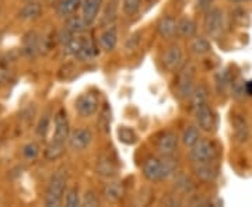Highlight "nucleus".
<instances>
[{"label": "nucleus", "instance_id": "obj_38", "mask_svg": "<svg viewBox=\"0 0 252 207\" xmlns=\"http://www.w3.org/2000/svg\"><path fill=\"white\" fill-rule=\"evenodd\" d=\"M245 92H247V95H252V80L245 83Z\"/></svg>", "mask_w": 252, "mask_h": 207}, {"label": "nucleus", "instance_id": "obj_14", "mask_svg": "<svg viewBox=\"0 0 252 207\" xmlns=\"http://www.w3.org/2000/svg\"><path fill=\"white\" fill-rule=\"evenodd\" d=\"M118 44V30L117 27L111 26L108 27L101 35H99V45L104 51L111 52L115 49V46Z\"/></svg>", "mask_w": 252, "mask_h": 207}, {"label": "nucleus", "instance_id": "obj_5", "mask_svg": "<svg viewBox=\"0 0 252 207\" xmlns=\"http://www.w3.org/2000/svg\"><path fill=\"white\" fill-rule=\"evenodd\" d=\"M195 79H196V67L192 63L185 64L178 73L175 94L180 99L190 98L195 90Z\"/></svg>", "mask_w": 252, "mask_h": 207}, {"label": "nucleus", "instance_id": "obj_25", "mask_svg": "<svg viewBox=\"0 0 252 207\" xmlns=\"http://www.w3.org/2000/svg\"><path fill=\"white\" fill-rule=\"evenodd\" d=\"M124 195V189L122 186L117 183V182H111V183H107V186L104 188V196L107 200H111V202H118L119 199L122 198Z\"/></svg>", "mask_w": 252, "mask_h": 207}, {"label": "nucleus", "instance_id": "obj_10", "mask_svg": "<svg viewBox=\"0 0 252 207\" xmlns=\"http://www.w3.org/2000/svg\"><path fill=\"white\" fill-rule=\"evenodd\" d=\"M91 142H93V133H91V130L86 129V127L74 130L69 137V146L74 151L86 150L91 144Z\"/></svg>", "mask_w": 252, "mask_h": 207}, {"label": "nucleus", "instance_id": "obj_6", "mask_svg": "<svg viewBox=\"0 0 252 207\" xmlns=\"http://www.w3.org/2000/svg\"><path fill=\"white\" fill-rule=\"evenodd\" d=\"M203 27L209 36H219L224 28V13L219 7L206 10Z\"/></svg>", "mask_w": 252, "mask_h": 207}, {"label": "nucleus", "instance_id": "obj_30", "mask_svg": "<svg viewBox=\"0 0 252 207\" xmlns=\"http://www.w3.org/2000/svg\"><path fill=\"white\" fill-rule=\"evenodd\" d=\"M142 0H124L122 1V10L127 16H135L140 9Z\"/></svg>", "mask_w": 252, "mask_h": 207}, {"label": "nucleus", "instance_id": "obj_15", "mask_svg": "<svg viewBox=\"0 0 252 207\" xmlns=\"http://www.w3.org/2000/svg\"><path fill=\"white\" fill-rule=\"evenodd\" d=\"M157 30L162 38H172L177 34V20L172 16H164L158 21Z\"/></svg>", "mask_w": 252, "mask_h": 207}, {"label": "nucleus", "instance_id": "obj_26", "mask_svg": "<svg viewBox=\"0 0 252 207\" xmlns=\"http://www.w3.org/2000/svg\"><path fill=\"white\" fill-rule=\"evenodd\" d=\"M200 140V135H199V129L195 126H188L185 129L184 135H182V142L187 147H193L195 144Z\"/></svg>", "mask_w": 252, "mask_h": 207}, {"label": "nucleus", "instance_id": "obj_19", "mask_svg": "<svg viewBox=\"0 0 252 207\" xmlns=\"http://www.w3.org/2000/svg\"><path fill=\"white\" fill-rule=\"evenodd\" d=\"M41 13H42L41 4L36 3V1H30L23 9L20 10L18 17L21 18V20H26V21H31V20H36V18L39 17Z\"/></svg>", "mask_w": 252, "mask_h": 207}, {"label": "nucleus", "instance_id": "obj_31", "mask_svg": "<svg viewBox=\"0 0 252 207\" xmlns=\"http://www.w3.org/2000/svg\"><path fill=\"white\" fill-rule=\"evenodd\" d=\"M64 205L67 207H79L81 205L80 196H79V190L77 188H73L67 192L66 199H64Z\"/></svg>", "mask_w": 252, "mask_h": 207}, {"label": "nucleus", "instance_id": "obj_28", "mask_svg": "<svg viewBox=\"0 0 252 207\" xmlns=\"http://www.w3.org/2000/svg\"><path fill=\"white\" fill-rule=\"evenodd\" d=\"M118 137L119 142H122L124 144H135L137 142V135L135 133V130L127 126H122L118 130Z\"/></svg>", "mask_w": 252, "mask_h": 207}, {"label": "nucleus", "instance_id": "obj_18", "mask_svg": "<svg viewBox=\"0 0 252 207\" xmlns=\"http://www.w3.org/2000/svg\"><path fill=\"white\" fill-rule=\"evenodd\" d=\"M84 0H61L58 6V14L61 17H70L79 9H81Z\"/></svg>", "mask_w": 252, "mask_h": 207}, {"label": "nucleus", "instance_id": "obj_36", "mask_svg": "<svg viewBox=\"0 0 252 207\" xmlns=\"http://www.w3.org/2000/svg\"><path fill=\"white\" fill-rule=\"evenodd\" d=\"M215 0H196V9L200 11H206L210 9V6L213 4Z\"/></svg>", "mask_w": 252, "mask_h": 207}, {"label": "nucleus", "instance_id": "obj_1", "mask_svg": "<svg viewBox=\"0 0 252 207\" xmlns=\"http://www.w3.org/2000/svg\"><path fill=\"white\" fill-rule=\"evenodd\" d=\"M70 137V126L69 119L64 109H59L55 115V133L52 142L48 144L45 150V157L48 160H58L63 154V148L66 142Z\"/></svg>", "mask_w": 252, "mask_h": 207}, {"label": "nucleus", "instance_id": "obj_17", "mask_svg": "<svg viewBox=\"0 0 252 207\" xmlns=\"http://www.w3.org/2000/svg\"><path fill=\"white\" fill-rule=\"evenodd\" d=\"M177 32L184 38H192L196 34V23L189 17H181L177 21Z\"/></svg>", "mask_w": 252, "mask_h": 207}, {"label": "nucleus", "instance_id": "obj_35", "mask_svg": "<svg viewBox=\"0 0 252 207\" xmlns=\"http://www.w3.org/2000/svg\"><path fill=\"white\" fill-rule=\"evenodd\" d=\"M98 198H97V195H95L93 190L86 192V196H84V205H86V206L95 207L98 206Z\"/></svg>", "mask_w": 252, "mask_h": 207}, {"label": "nucleus", "instance_id": "obj_11", "mask_svg": "<svg viewBox=\"0 0 252 207\" xmlns=\"http://www.w3.org/2000/svg\"><path fill=\"white\" fill-rule=\"evenodd\" d=\"M182 59H184V54H182L181 46L178 44H174L165 51L162 62H164V66H165L167 70L174 72V70H178L181 67Z\"/></svg>", "mask_w": 252, "mask_h": 207}, {"label": "nucleus", "instance_id": "obj_32", "mask_svg": "<svg viewBox=\"0 0 252 207\" xmlns=\"http://www.w3.org/2000/svg\"><path fill=\"white\" fill-rule=\"evenodd\" d=\"M38 49H39V41H38L35 34H31L30 36H27V39L24 41V51L28 55H34Z\"/></svg>", "mask_w": 252, "mask_h": 207}, {"label": "nucleus", "instance_id": "obj_41", "mask_svg": "<svg viewBox=\"0 0 252 207\" xmlns=\"http://www.w3.org/2000/svg\"><path fill=\"white\" fill-rule=\"evenodd\" d=\"M147 1H153V0H147Z\"/></svg>", "mask_w": 252, "mask_h": 207}, {"label": "nucleus", "instance_id": "obj_21", "mask_svg": "<svg viewBox=\"0 0 252 207\" xmlns=\"http://www.w3.org/2000/svg\"><path fill=\"white\" fill-rule=\"evenodd\" d=\"M207 101H209V91L203 84H199L198 87H195V90L190 95V105L195 109L198 108L199 105L207 104Z\"/></svg>", "mask_w": 252, "mask_h": 207}, {"label": "nucleus", "instance_id": "obj_16", "mask_svg": "<svg viewBox=\"0 0 252 207\" xmlns=\"http://www.w3.org/2000/svg\"><path fill=\"white\" fill-rule=\"evenodd\" d=\"M231 122H233V126H234L235 139H237L240 143L247 142L248 137H250V129H248L247 120H245L241 115H234V118L231 119Z\"/></svg>", "mask_w": 252, "mask_h": 207}, {"label": "nucleus", "instance_id": "obj_40", "mask_svg": "<svg viewBox=\"0 0 252 207\" xmlns=\"http://www.w3.org/2000/svg\"><path fill=\"white\" fill-rule=\"evenodd\" d=\"M24 1H27V3H30V1H36V0H24Z\"/></svg>", "mask_w": 252, "mask_h": 207}, {"label": "nucleus", "instance_id": "obj_29", "mask_svg": "<svg viewBox=\"0 0 252 207\" xmlns=\"http://www.w3.org/2000/svg\"><path fill=\"white\" fill-rule=\"evenodd\" d=\"M175 189L180 193H190L193 190V183L187 177H178L175 180Z\"/></svg>", "mask_w": 252, "mask_h": 207}, {"label": "nucleus", "instance_id": "obj_24", "mask_svg": "<svg viewBox=\"0 0 252 207\" xmlns=\"http://www.w3.org/2000/svg\"><path fill=\"white\" fill-rule=\"evenodd\" d=\"M210 49H212V45H210L209 39H206V38L199 36V38L192 39V42H190V51L195 55H198V56L209 54Z\"/></svg>", "mask_w": 252, "mask_h": 207}, {"label": "nucleus", "instance_id": "obj_7", "mask_svg": "<svg viewBox=\"0 0 252 207\" xmlns=\"http://www.w3.org/2000/svg\"><path fill=\"white\" fill-rule=\"evenodd\" d=\"M177 147H178V136L171 130H165L156 136V148L161 155L165 157L174 155L177 151Z\"/></svg>", "mask_w": 252, "mask_h": 207}, {"label": "nucleus", "instance_id": "obj_27", "mask_svg": "<svg viewBox=\"0 0 252 207\" xmlns=\"http://www.w3.org/2000/svg\"><path fill=\"white\" fill-rule=\"evenodd\" d=\"M95 55L94 52V46L91 45V42L89 39H81V45L79 52L76 54V58L80 59V60H87V59H91L93 56Z\"/></svg>", "mask_w": 252, "mask_h": 207}, {"label": "nucleus", "instance_id": "obj_2", "mask_svg": "<svg viewBox=\"0 0 252 207\" xmlns=\"http://www.w3.org/2000/svg\"><path fill=\"white\" fill-rule=\"evenodd\" d=\"M143 175L146 179L150 182H160V180L168 179L177 172V161L172 158V155L162 158L149 157L143 164Z\"/></svg>", "mask_w": 252, "mask_h": 207}, {"label": "nucleus", "instance_id": "obj_39", "mask_svg": "<svg viewBox=\"0 0 252 207\" xmlns=\"http://www.w3.org/2000/svg\"><path fill=\"white\" fill-rule=\"evenodd\" d=\"M233 3H247V1H251V0H230Z\"/></svg>", "mask_w": 252, "mask_h": 207}, {"label": "nucleus", "instance_id": "obj_9", "mask_svg": "<svg viewBox=\"0 0 252 207\" xmlns=\"http://www.w3.org/2000/svg\"><path fill=\"white\" fill-rule=\"evenodd\" d=\"M97 109H98V98H97V95H94L91 92L83 94L76 101V111L81 117H93L97 112Z\"/></svg>", "mask_w": 252, "mask_h": 207}, {"label": "nucleus", "instance_id": "obj_23", "mask_svg": "<svg viewBox=\"0 0 252 207\" xmlns=\"http://www.w3.org/2000/svg\"><path fill=\"white\" fill-rule=\"evenodd\" d=\"M86 27H89L87 24H86V21L83 20L81 16H70V17H67V21H66V27L64 30H67L69 32H72V34H80L83 32Z\"/></svg>", "mask_w": 252, "mask_h": 207}, {"label": "nucleus", "instance_id": "obj_4", "mask_svg": "<svg viewBox=\"0 0 252 207\" xmlns=\"http://www.w3.org/2000/svg\"><path fill=\"white\" fill-rule=\"evenodd\" d=\"M220 155V148L212 140H199L189 150V160L192 164H206L215 162Z\"/></svg>", "mask_w": 252, "mask_h": 207}, {"label": "nucleus", "instance_id": "obj_12", "mask_svg": "<svg viewBox=\"0 0 252 207\" xmlns=\"http://www.w3.org/2000/svg\"><path fill=\"white\" fill-rule=\"evenodd\" d=\"M104 0H84L81 4V17L87 26H91L99 14Z\"/></svg>", "mask_w": 252, "mask_h": 207}, {"label": "nucleus", "instance_id": "obj_22", "mask_svg": "<svg viewBox=\"0 0 252 207\" xmlns=\"http://www.w3.org/2000/svg\"><path fill=\"white\" fill-rule=\"evenodd\" d=\"M95 171L102 178H112L115 175L117 170H115L114 162L111 161L109 158H107V157H104V158H99V161L97 162Z\"/></svg>", "mask_w": 252, "mask_h": 207}, {"label": "nucleus", "instance_id": "obj_3", "mask_svg": "<svg viewBox=\"0 0 252 207\" xmlns=\"http://www.w3.org/2000/svg\"><path fill=\"white\" fill-rule=\"evenodd\" d=\"M66 182H67V174L66 171L61 168L55 172L52 178L49 180L48 189H46L45 205L48 207H58L62 205L63 193L66 188Z\"/></svg>", "mask_w": 252, "mask_h": 207}, {"label": "nucleus", "instance_id": "obj_34", "mask_svg": "<svg viewBox=\"0 0 252 207\" xmlns=\"http://www.w3.org/2000/svg\"><path fill=\"white\" fill-rule=\"evenodd\" d=\"M49 117L48 115H44V117L41 118V120H39V123H38V126H36V133L39 136H42V137H45L46 133H48V129H49Z\"/></svg>", "mask_w": 252, "mask_h": 207}, {"label": "nucleus", "instance_id": "obj_33", "mask_svg": "<svg viewBox=\"0 0 252 207\" xmlns=\"http://www.w3.org/2000/svg\"><path fill=\"white\" fill-rule=\"evenodd\" d=\"M39 154V147L35 143H28L24 146L23 148V155L27 158V160H35Z\"/></svg>", "mask_w": 252, "mask_h": 207}, {"label": "nucleus", "instance_id": "obj_37", "mask_svg": "<svg viewBox=\"0 0 252 207\" xmlns=\"http://www.w3.org/2000/svg\"><path fill=\"white\" fill-rule=\"evenodd\" d=\"M139 41H140V38H139V34H135L133 36H130L127 41H126V48L127 49H135L136 45L139 44Z\"/></svg>", "mask_w": 252, "mask_h": 207}, {"label": "nucleus", "instance_id": "obj_20", "mask_svg": "<svg viewBox=\"0 0 252 207\" xmlns=\"http://www.w3.org/2000/svg\"><path fill=\"white\" fill-rule=\"evenodd\" d=\"M118 9H119V0H109V3L104 10L102 20H101V24L104 27H109L114 24V21L118 18Z\"/></svg>", "mask_w": 252, "mask_h": 207}, {"label": "nucleus", "instance_id": "obj_13", "mask_svg": "<svg viewBox=\"0 0 252 207\" xmlns=\"http://www.w3.org/2000/svg\"><path fill=\"white\" fill-rule=\"evenodd\" d=\"M193 172L200 180L205 182H212L217 178L219 175V168L213 162H206V164H193Z\"/></svg>", "mask_w": 252, "mask_h": 207}, {"label": "nucleus", "instance_id": "obj_8", "mask_svg": "<svg viewBox=\"0 0 252 207\" xmlns=\"http://www.w3.org/2000/svg\"><path fill=\"white\" fill-rule=\"evenodd\" d=\"M195 117H196L199 129L203 132H212L216 126V117L209 107V102L195 108Z\"/></svg>", "mask_w": 252, "mask_h": 207}]
</instances>
